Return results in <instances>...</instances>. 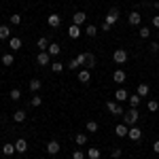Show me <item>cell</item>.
Segmentation results:
<instances>
[{
  "label": "cell",
  "mask_w": 159,
  "mask_h": 159,
  "mask_svg": "<svg viewBox=\"0 0 159 159\" xmlns=\"http://www.w3.org/2000/svg\"><path fill=\"white\" fill-rule=\"evenodd\" d=\"M85 60H87V53H79L72 61H68L66 64V68H70V70H76V68H81V66H85Z\"/></svg>",
  "instance_id": "cell-1"
},
{
  "label": "cell",
  "mask_w": 159,
  "mask_h": 159,
  "mask_svg": "<svg viewBox=\"0 0 159 159\" xmlns=\"http://www.w3.org/2000/svg\"><path fill=\"white\" fill-rule=\"evenodd\" d=\"M123 119H125V125H136L138 123V108H129L123 112Z\"/></svg>",
  "instance_id": "cell-2"
},
{
  "label": "cell",
  "mask_w": 159,
  "mask_h": 159,
  "mask_svg": "<svg viewBox=\"0 0 159 159\" xmlns=\"http://www.w3.org/2000/svg\"><path fill=\"white\" fill-rule=\"evenodd\" d=\"M106 108H108V112H112V115H117V117H123V106L119 104V102H112V100H108L106 102Z\"/></svg>",
  "instance_id": "cell-3"
},
{
  "label": "cell",
  "mask_w": 159,
  "mask_h": 159,
  "mask_svg": "<svg viewBox=\"0 0 159 159\" xmlns=\"http://www.w3.org/2000/svg\"><path fill=\"white\" fill-rule=\"evenodd\" d=\"M117 21H119V11H117V9H110L108 15H106V19H104V24H108L110 28H112Z\"/></svg>",
  "instance_id": "cell-4"
},
{
  "label": "cell",
  "mask_w": 159,
  "mask_h": 159,
  "mask_svg": "<svg viewBox=\"0 0 159 159\" xmlns=\"http://www.w3.org/2000/svg\"><path fill=\"white\" fill-rule=\"evenodd\" d=\"M112 60H115V64H125V61H127V51L117 49L115 53H112Z\"/></svg>",
  "instance_id": "cell-5"
},
{
  "label": "cell",
  "mask_w": 159,
  "mask_h": 159,
  "mask_svg": "<svg viewBox=\"0 0 159 159\" xmlns=\"http://www.w3.org/2000/svg\"><path fill=\"white\" fill-rule=\"evenodd\" d=\"M127 138H129V140H140V138H142V129H140V127H136V125H132V127H129V132H127Z\"/></svg>",
  "instance_id": "cell-6"
},
{
  "label": "cell",
  "mask_w": 159,
  "mask_h": 159,
  "mask_svg": "<svg viewBox=\"0 0 159 159\" xmlns=\"http://www.w3.org/2000/svg\"><path fill=\"white\" fill-rule=\"evenodd\" d=\"M85 21H87V13H83V11L72 13V24H76V25H83Z\"/></svg>",
  "instance_id": "cell-7"
},
{
  "label": "cell",
  "mask_w": 159,
  "mask_h": 159,
  "mask_svg": "<svg viewBox=\"0 0 159 159\" xmlns=\"http://www.w3.org/2000/svg\"><path fill=\"white\" fill-rule=\"evenodd\" d=\"M36 61H38V66H47V64H51V55L47 53V51H40Z\"/></svg>",
  "instance_id": "cell-8"
},
{
  "label": "cell",
  "mask_w": 159,
  "mask_h": 159,
  "mask_svg": "<svg viewBox=\"0 0 159 159\" xmlns=\"http://www.w3.org/2000/svg\"><path fill=\"white\" fill-rule=\"evenodd\" d=\"M47 153H49V155H57V153H60V142H57V140H49V142H47Z\"/></svg>",
  "instance_id": "cell-9"
},
{
  "label": "cell",
  "mask_w": 159,
  "mask_h": 159,
  "mask_svg": "<svg viewBox=\"0 0 159 159\" xmlns=\"http://www.w3.org/2000/svg\"><path fill=\"white\" fill-rule=\"evenodd\" d=\"M127 21L132 25H138L140 21H142V13H138V11H132L129 13V17H127Z\"/></svg>",
  "instance_id": "cell-10"
},
{
  "label": "cell",
  "mask_w": 159,
  "mask_h": 159,
  "mask_svg": "<svg viewBox=\"0 0 159 159\" xmlns=\"http://www.w3.org/2000/svg\"><path fill=\"white\" fill-rule=\"evenodd\" d=\"M81 32H83V30H81V25H76V24H72L70 28H68V36H70V38H74V40H76V38L81 36Z\"/></svg>",
  "instance_id": "cell-11"
},
{
  "label": "cell",
  "mask_w": 159,
  "mask_h": 159,
  "mask_svg": "<svg viewBox=\"0 0 159 159\" xmlns=\"http://www.w3.org/2000/svg\"><path fill=\"white\" fill-rule=\"evenodd\" d=\"M47 24H49L51 28H60L61 17H60V15H55V13H51V15H49V19H47Z\"/></svg>",
  "instance_id": "cell-12"
},
{
  "label": "cell",
  "mask_w": 159,
  "mask_h": 159,
  "mask_svg": "<svg viewBox=\"0 0 159 159\" xmlns=\"http://www.w3.org/2000/svg\"><path fill=\"white\" fill-rule=\"evenodd\" d=\"M125 100H129V93L125 89H117L115 91V102H125Z\"/></svg>",
  "instance_id": "cell-13"
},
{
  "label": "cell",
  "mask_w": 159,
  "mask_h": 159,
  "mask_svg": "<svg viewBox=\"0 0 159 159\" xmlns=\"http://www.w3.org/2000/svg\"><path fill=\"white\" fill-rule=\"evenodd\" d=\"M148 91H151V87H148L147 83H140V85H138V89H136V93H138L140 98H147Z\"/></svg>",
  "instance_id": "cell-14"
},
{
  "label": "cell",
  "mask_w": 159,
  "mask_h": 159,
  "mask_svg": "<svg viewBox=\"0 0 159 159\" xmlns=\"http://www.w3.org/2000/svg\"><path fill=\"white\" fill-rule=\"evenodd\" d=\"M15 151H17V153H21V155H24L25 151H28V142H25L24 138H19V140L15 142Z\"/></svg>",
  "instance_id": "cell-15"
},
{
  "label": "cell",
  "mask_w": 159,
  "mask_h": 159,
  "mask_svg": "<svg viewBox=\"0 0 159 159\" xmlns=\"http://www.w3.org/2000/svg\"><path fill=\"white\" fill-rule=\"evenodd\" d=\"M60 51H61V47L57 45V43H51L49 49H47V53H49L51 57H57V55H60Z\"/></svg>",
  "instance_id": "cell-16"
},
{
  "label": "cell",
  "mask_w": 159,
  "mask_h": 159,
  "mask_svg": "<svg viewBox=\"0 0 159 159\" xmlns=\"http://www.w3.org/2000/svg\"><path fill=\"white\" fill-rule=\"evenodd\" d=\"M112 81L115 83H125V70H115V74H112Z\"/></svg>",
  "instance_id": "cell-17"
},
{
  "label": "cell",
  "mask_w": 159,
  "mask_h": 159,
  "mask_svg": "<svg viewBox=\"0 0 159 159\" xmlns=\"http://www.w3.org/2000/svg\"><path fill=\"white\" fill-rule=\"evenodd\" d=\"M127 132H129V127H127V125H117V127H115V134L119 136V138H125V136H127Z\"/></svg>",
  "instance_id": "cell-18"
},
{
  "label": "cell",
  "mask_w": 159,
  "mask_h": 159,
  "mask_svg": "<svg viewBox=\"0 0 159 159\" xmlns=\"http://www.w3.org/2000/svg\"><path fill=\"white\" fill-rule=\"evenodd\" d=\"M36 45H38V49H40V51H47V49H49V45H51V43H49V38H47V36H40V38H38V43H36Z\"/></svg>",
  "instance_id": "cell-19"
},
{
  "label": "cell",
  "mask_w": 159,
  "mask_h": 159,
  "mask_svg": "<svg viewBox=\"0 0 159 159\" xmlns=\"http://www.w3.org/2000/svg\"><path fill=\"white\" fill-rule=\"evenodd\" d=\"M11 38V28L9 25H0V40H7Z\"/></svg>",
  "instance_id": "cell-20"
},
{
  "label": "cell",
  "mask_w": 159,
  "mask_h": 159,
  "mask_svg": "<svg viewBox=\"0 0 159 159\" xmlns=\"http://www.w3.org/2000/svg\"><path fill=\"white\" fill-rule=\"evenodd\" d=\"M98 30H100V28H96V25H93V24H89V25H87V28H85V30H83V32H85V34H87V36H89V38H93V36H96V34H98Z\"/></svg>",
  "instance_id": "cell-21"
},
{
  "label": "cell",
  "mask_w": 159,
  "mask_h": 159,
  "mask_svg": "<svg viewBox=\"0 0 159 159\" xmlns=\"http://www.w3.org/2000/svg\"><path fill=\"white\" fill-rule=\"evenodd\" d=\"M140 96H138V93H134V96H129V100H127V102H129V106H132V108H138V106H140Z\"/></svg>",
  "instance_id": "cell-22"
},
{
  "label": "cell",
  "mask_w": 159,
  "mask_h": 159,
  "mask_svg": "<svg viewBox=\"0 0 159 159\" xmlns=\"http://www.w3.org/2000/svg\"><path fill=\"white\" fill-rule=\"evenodd\" d=\"M9 47H11L13 51L21 49V38H9Z\"/></svg>",
  "instance_id": "cell-23"
},
{
  "label": "cell",
  "mask_w": 159,
  "mask_h": 159,
  "mask_svg": "<svg viewBox=\"0 0 159 159\" xmlns=\"http://www.w3.org/2000/svg\"><path fill=\"white\" fill-rule=\"evenodd\" d=\"M85 66H87V70H91V68H93V66H96V55H93V53H87Z\"/></svg>",
  "instance_id": "cell-24"
},
{
  "label": "cell",
  "mask_w": 159,
  "mask_h": 159,
  "mask_svg": "<svg viewBox=\"0 0 159 159\" xmlns=\"http://www.w3.org/2000/svg\"><path fill=\"white\" fill-rule=\"evenodd\" d=\"M100 157H102L100 148H89V151H87V159H100Z\"/></svg>",
  "instance_id": "cell-25"
},
{
  "label": "cell",
  "mask_w": 159,
  "mask_h": 159,
  "mask_svg": "<svg viewBox=\"0 0 159 159\" xmlns=\"http://www.w3.org/2000/svg\"><path fill=\"white\" fill-rule=\"evenodd\" d=\"M89 79H91V72H89V70H81V72H79V81H81V83H89Z\"/></svg>",
  "instance_id": "cell-26"
},
{
  "label": "cell",
  "mask_w": 159,
  "mask_h": 159,
  "mask_svg": "<svg viewBox=\"0 0 159 159\" xmlns=\"http://www.w3.org/2000/svg\"><path fill=\"white\" fill-rule=\"evenodd\" d=\"M25 117H28V115H25L24 110H15V115H13V119H15L17 123H24V121H25Z\"/></svg>",
  "instance_id": "cell-27"
},
{
  "label": "cell",
  "mask_w": 159,
  "mask_h": 159,
  "mask_svg": "<svg viewBox=\"0 0 159 159\" xmlns=\"http://www.w3.org/2000/svg\"><path fill=\"white\" fill-rule=\"evenodd\" d=\"M74 142H76L79 147L87 144V134H76V136H74Z\"/></svg>",
  "instance_id": "cell-28"
},
{
  "label": "cell",
  "mask_w": 159,
  "mask_h": 159,
  "mask_svg": "<svg viewBox=\"0 0 159 159\" xmlns=\"http://www.w3.org/2000/svg\"><path fill=\"white\" fill-rule=\"evenodd\" d=\"M2 153H4L7 157H9V155H13V153H17V151H15V144H9V142H7V144L2 147Z\"/></svg>",
  "instance_id": "cell-29"
},
{
  "label": "cell",
  "mask_w": 159,
  "mask_h": 159,
  "mask_svg": "<svg viewBox=\"0 0 159 159\" xmlns=\"http://www.w3.org/2000/svg\"><path fill=\"white\" fill-rule=\"evenodd\" d=\"M9 98L13 100V102H17V100H21V91L15 87V89H11V93H9Z\"/></svg>",
  "instance_id": "cell-30"
},
{
  "label": "cell",
  "mask_w": 159,
  "mask_h": 159,
  "mask_svg": "<svg viewBox=\"0 0 159 159\" xmlns=\"http://www.w3.org/2000/svg\"><path fill=\"white\" fill-rule=\"evenodd\" d=\"M13 61H15V57H13L11 53H4V55H2V64H4V66H13Z\"/></svg>",
  "instance_id": "cell-31"
},
{
  "label": "cell",
  "mask_w": 159,
  "mask_h": 159,
  "mask_svg": "<svg viewBox=\"0 0 159 159\" xmlns=\"http://www.w3.org/2000/svg\"><path fill=\"white\" fill-rule=\"evenodd\" d=\"M40 87H43V83H40V79H32V81H30V89H32V91H38Z\"/></svg>",
  "instance_id": "cell-32"
},
{
  "label": "cell",
  "mask_w": 159,
  "mask_h": 159,
  "mask_svg": "<svg viewBox=\"0 0 159 159\" xmlns=\"http://www.w3.org/2000/svg\"><path fill=\"white\" fill-rule=\"evenodd\" d=\"M85 127H87V132H91V134H93V132H98V127H100V125H98L96 121H87Z\"/></svg>",
  "instance_id": "cell-33"
},
{
  "label": "cell",
  "mask_w": 159,
  "mask_h": 159,
  "mask_svg": "<svg viewBox=\"0 0 159 159\" xmlns=\"http://www.w3.org/2000/svg\"><path fill=\"white\" fill-rule=\"evenodd\" d=\"M138 34H140V38H148L151 36V28H144V25H142V28L138 30Z\"/></svg>",
  "instance_id": "cell-34"
},
{
  "label": "cell",
  "mask_w": 159,
  "mask_h": 159,
  "mask_svg": "<svg viewBox=\"0 0 159 159\" xmlns=\"http://www.w3.org/2000/svg\"><path fill=\"white\" fill-rule=\"evenodd\" d=\"M30 104H32L34 108H38V106L43 104V98H40V96H32V100H30Z\"/></svg>",
  "instance_id": "cell-35"
},
{
  "label": "cell",
  "mask_w": 159,
  "mask_h": 159,
  "mask_svg": "<svg viewBox=\"0 0 159 159\" xmlns=\"http://www.w3.org/2000/svg\"><path fill=\"white\" fill-rule=\"evenodd\" d=\"M51 70H53V72H61V70H64V64H61V61H53V64H51Z\"/></svg>",
  "instance_id": "cell-36"
},
{
  "label": "cell",
  "mask_w": 159,
  "mask_h": 159,
  "mask_svg": "<svg viewBox=\"0 0 159 159\" xmlns=\"http://www.w3.org/2000/svg\"><path fill=\"white\" fill-rule=\"evenodd\" d=\"M11 24L13 25H19V24H21V15H19V13H13V15H11Z\"/></svg>",
  "instance_id": "cell-37"
},
{
  "label": "cell",
  "mask_w": 159,
  "mask_h": 159,
  "mask_svg": "<svg viewBox=\"0 0 159 159\" xmlns=\"http://www.w3.org/2000/svg\"><path fill=\"white\" fill-rule=\"evenodd\" d=\"M147 108L151 110V112H155V110L159 108V102H157V100H151V102H148V104H147Z\"/></svg>",
  "instance_id": "cell-38"
},
{
  "label": "cell",
  "mask_w": 159,
  "mask_h": 159,
  "mask_svg": "<svg viewBox=\"0 0 159 159\" xmlns=\"http://www.w3.org/2000/svg\"><path fill=\"white\" fill-rule=\"evenodd\" d=\"M85 157H87V155L83 153V151H74V153H72V159H85Z\"/></svg>",
  "instance_id": "cell-39"
},
{
  "label": "cell",
  "mask_w": 159,
  "mask_h": 159,
  "mask_svg": "<svg viewBox=\"0 0 159 159\" xmlns=\"http://www.w3.org/2000/svg\"><path fill=\"white\" fill-rule=\"evenodd\" d=\"M121 153H123L121 148H119V147H115V148H112V153H110V155H112L115 159H119V157H121Z\"/></svg>",
  "instance_id": "cell-40"
},
{
  "label": "cell",
  "mask_w": 159,
  "mask_h": 159,
  "mask_svg": "<svg viewBox=\"0 0 159 159\" xmlns=\"http://www.w3.org/2000/svg\"><path fill=\"white\" fill-rule=\"evenodd\" d=\"M148 49H151V53H157V51H159V43H155V40H153V43L148 45Z\"/></svg>",
  "instance_id": "cell-41"
},
{
  "label": "cell",
  "mask_w": 159,
  "mask_h": 159,
  "mask_svg": "<svg viewBox=\"0 0 159 159\" xmlns=\"http://www.w3.org/2000/svg\"><path fill=\"white\" fill-rule=\"evenodd\" d=\"M153 28H159V15L153 17Z\"/></svg>",
  "instance_id": "cell-42"
},
{
  "label": "cell",
  "mask_w": 159,
  "mask_h": 159,
  "mask_svg": "<svg viewBox=\"0 0 159 159\" xmlns=\"http://www.w3.org/2000/svg\"><path fill=\"white\" fill-rule=\"evenodd\" d=\"M153 151H155V153H157V155H159V140H157V142H155V144H153Z\"/></svg>",
  "instance_id": "cell-43"
},
{
  "label": "cell",
  "mask_w": 159,
  "mask_h": 159,
  "mask_svg": "<svg viewBox=\"0 0 159 159\" xmlns=\"http://www.w3.org/2000/svg\"><path fill=\"white\" fill-rule=\"evenodd\" d=\"M151 2H155V0H151Z\"/></svg>",
  "instance_id": "cell-44"
}]
</instances>
